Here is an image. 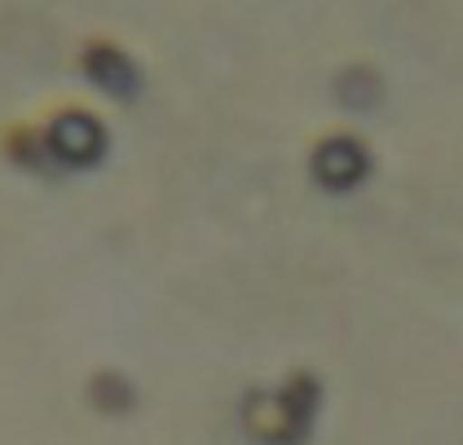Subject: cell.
<instances>
[{
  "label": "cell",
  "mask_w": 463,
  "mask_h": 445,
  "mask_svg": "<svg viewBox=\"0 0 463 445\" xmlns=\"http://www.w3.org/2000/svg\"><path fill=\"white\" fill-rule=\"evenodd\" d=\"M84 67H89V75H93L107 93H115V98H133V89H137V71H133V62H128L124 53H115V49H107V44H98V49H89Z\"/></svg>",
  "instance_id": "obj_3"
},
{
  "label": "cell",
  "mask_w": 463,
  "mask_h": 445,
  "mask_svg": "<svg viewBox=\"0 0 463 445\" xmlns=\"http://www.w3.org/2000/svg\"><path fill=\"white\" fill-rule=\"evenodd\" d=\"M102 124L93 119V115H62L53 128H49V150L58 155V159H67L71 168H84V164H93L98 155H102Z\"/></svg>",
  "instance_id": "obj_1"
},
{
  "label": "cell",
  "mask_w": 463,
  "mask_h": 445,
  "mask_svg": "<svg viewBox=\"0 0 463 445\" xmlns=\"http://www.w3.org/2000/svg\"><path fill=\"white\" fill-rule=\"evenodd\" d=\"M314 172H318V181L326 190H349L354 181H362V172H366V150L349 137L326 141L318 150V159H314Z\"/></svg>",
  "instance_id": "obj_2"
}]
</instances>
